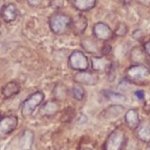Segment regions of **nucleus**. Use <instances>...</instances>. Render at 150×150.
Wrapping results in <instances>:
<instances>
[{"instance_id":"nucleus-1","label":"nucleus","mask_w":150,"mask_h":150,"mask_svg":"<svg viewBox=\"0 0 150 150\" xmlns=\"http://www.w3.org/2000/svg\"><path fill=\"white\" fill-rule=\"evenodd\" d=\"M72 19L67 14L55 13L51 15L48 20V24L51 32L56 35H64L71 26Z\"/></svg>"},{"instance_id":"nucleus-2","label":"nucleus","mask_w":150,"mask_h":150,"mask_svg":"<svg viewBox=\"0 0 150 150\" xmlns=\"http://www.w3.org/2000/svg\"><path fill=\"white\" fill-rule=\"evenodd\" d=\"M45 95L42 91H36L31 94L23 102L21 107V115L27 118L33 113L35 109L43 101Z\"/></svg>"},{"instance_id":"nucleus-3","label":"nucleus","mask_w":150,"mask_h":150,"mask_svg":"<svg viewBox=\"0 0 150 150\" xmlns=\"http://www.w3.org/2000/svg\"><path fill=\"white\" fill-rule=\"evenodd\" d=\"M149 75V71L142 65H133L126 71V79L134 84H142L146 81Z\"/></svg>"},{"instance_id":"nucleus-4","label":"nucleus","mask_w":150,"mask_h":150,"mask_svg":"<svg viewBox=\"0 0 150 150\" xmlns=\"http://www.w3.org/2000/svg\"><path fill=\"white\" fill-rule=\"evenodd\" d=\"M126 141L125 132L117 128L108 135L105 144V150H122Z\"/></svg>"},{"instance_id":"nucleus-5","label":"nucleus","mask_w":150,"mask_h":150,"mask_svg":"<svg viewBox=\"0 0 150 150\" xmlns=\"http://www.w3.org/2000/svg\"><path fill=\"white\" fill-rule=\"evenodd\" d=\"M69 66L72 69L78 71L87 70L89 66L87 56L79 50L73 51L69 57Z\"/></svg>"},{"instance_id":"nucleus-6","label":"nucleus","mask_w":150,"mask_h":150,"mask_svg":"<svg viewBox=\"0 0 150 150\" xmlns=\"http://www.w3.org/2000/svg\"><path fill=\"white\" fill-rule=\"evenodd\" d=\"M18 120L15 116H7L0 119V139L10 135L17 127Z\"/></svg>"},{"instance_id":"nucleus-7","label":"nucleus","mask_w":150,"mask_h":150,"mask_svg":"<svg viewBox=\"0 0 150 150\" xmlns=\"http://www.w3.org/2000/svg\"><path fill=\"white\" fill-rule=\"evenodd\" d=\"M74 81L76 83L85 85H95L99 81V76L96 71H82L74 75Z\"/></svg>"},{"instance_id":"nucleus-8","label":"nucleus","mask_w":150,"mask_h":150,"mask_svg":"<svg viewBox=\"0 0 150 150\" xmlns=\"http://www.w3.org/2000/svg\"><path fill=\"white\" fill-rule=\"evenodd\" d=\"M93 35L99 41H106L111 39L114 35V32L109 26L103 22H98L94 25Z\"/></svg>"},{"instance_id":"nucleus-9","label":"nucleus","mask_w":150,"mask_h":150,"mask_svg":"<svg viewBox=\"0 0 150 150\" xmlns=\"http://www.w3.org/2000/svg\"><path fill=\"white\" fill-rule=\"evenodd\" d=\"M91 63H92V67L95 71H108L111 69L112 63L109 59L105 57H98V56H94L91 57Z\"/></svg>"},{"instance_id":"nucleus-10","label":"nucleus","mask_w":150,"mask_h":150,"mask_svg":"<svg viewBox=\"0 0 150 150\" xmlns=\"http://www.w3.org/2000/svg\"><path fill=\"white\" fill-rule=\"evenodd\" d=\"M88 26V21L85 16L79 15L72 19L71 28L73 33L76 35H81L84 33Z\"/></svg>"},{"instance_id":"nucleus-11","label":"nucleus","mask_w":150,"mask_h":150,"mask_svg":"<svg viewBox=\"0 0 150 150\" xmlns=\"http://www.w3.org/2000/svg\"><path fill=\"white\" fill-rule=\"evenodd\" d=\"M59 110V104L58 101L56 100H50L42 104V107L40 108L39 112L40 115L42 116L50 117L58 113Z\"/></svg>"},{"instance_id":"nucleus-12","label":"nucleus","mask_w":150,"mask_h":150,"mask_svg":"<svg viewBox=\"0 0 150 150\" xmlns=\"http://www.w3.org/2000/svg\"><path fill=\"white\" fill-rule=\"evenodd\" d=\"M3 20L7 23L16 20L18 16V9L14 4H10L4 5L0 14Z\"/></svg>"},{"instance_id":"nucleus-13","label":"nucleus","mask_w":150,"mask_h":150,"mask_svg":"<svg viewBox=\"0 0 150 150\" xmlns=\"http://www.w3.org/2000/svg\"><path fill=\"white\" fill-rule=\"evenodd\" d=\"M125 121L130 129H136L140 125L139 115L136 109H130L125 115Z\"/></svg>"},{"instance_id":"nucleus-14","label":"nucleus","mask_w":150,"mask_h":150,"mask_svg":"<svg viewBox=\"0 0 150 150\" xmlns=\"http://www.w3.org/2000/svg\"><path fill=\"white\" fill-rule=\"evenodd\" d=\"M20 85L16 81H11L6 84L1 90V94L4 98H10L16 96L20 91Z\"/></svg>"},{"instance_id":"nucleus-15","label":"nucleus","mask_w":150,"mask_h":150,"mask_svg":"<svg viewBox=\"0 0 150 150\" xmlns=\"http://www.w3.org/2000/svg\"><path fill=\"white\" fill-rule=\"evenodd\" d=\"M97 0H74L73 4L78 10L81 12L89 11L95 7Z\"/></svg>"},{"instance_id":"nucleus-16","label":"nucleus","mask_w":150,"mask_h":150,"mask_svg":"<svg viewBox=\"0 0 150 150\" xmlns=\"http://www.w3.org/2000/svg\"><path fill=\"white\" fill-rule=\"evenodd\" d=\"M124 110V107H122L121 105H119V104L111 105L105 110V116L106 118H108V119H110V118L111 119V118H116L120 116L121 113H122Z\"/></svg>"},{"instance_id":"nucleus-17","label":"nucleus","mask_w":150,"mask_h":150,"mask_svg":"<svg viewBox=\"0 0 150 150\" xmlns=\"http://www.w3.org/2000/svg\"><path fill=\"white\" fill-rule=\"evenodd\" d=\"M136 135L141 141L149 142L150 141V127L147 126H139Z\"/></svg>"},{"instance_id":"nucleus-18","label":"nucleus","mask_w":150,"mask_h":150,"mask_svg":"<svg viewBox=\"0 0 150 150\" xmlns=\"http://www.w3.org/2000/svg\"><path fill=\"white\" fill-rule=\"evenodd\" d=\"M73 97L78 101H81L85 96V90L83 88L82 85L80 84H75L73 86Z\"/></svg>"},{"instance_id":"nucleus-19","label":"nucleus","mask_w":150,"mask_h":150,"mask_svg":"<svg viewBox=\"0 0 150 150\" xmlns=\"http://www.w3.org/2000/svg\"><path fill=\"white\" fill-rule=\"evenodd\" d=\"M81 44L83 48L86 51L90 53H94V54L96 53V50L97 49H98V46H97L96 43L94 41L89 39V38H88V39H84L82 41Z\"/></svg>"},{"instance_id":"nucleus-20","label":"nucleus","mask_w":150,"mask_h":150,"mask_svg":"<svg viewBox=\"0 0 150 150\" xmlns=\"http://www.w3.org/2000/svg\"><path fill=\"white\" fill-rule=\"evenodd\" d=\"M105 97L108 99L109 100H111L113 101H125L126 97L123 94H120V93L113 92V91H105Z\"/></svg>"},{"instance_id":"nucleus-21","label":"nucleus","mask_w":150,"mask_h":150,"mask_svg":"<svg viewBox=\"0 0 150 150\" xmlns=\"http://www.w3.org/2000/svg\"><path fill=\"white\" fill-rule=\"evenodd\" d=\"M127 31H128V27L127 25L124 23H120L116 28L114 34L118 37H123L127 34Z\"/></svg>"},{"instance_id":"nucleus-22","label":"nucleus","mask_w":150,"mask_h":150,"mask_svg":"<svg viewBox=\"0 0 150 150\" xmlns=\"http://www.w3.org/2000/svg\"><path fill=\"white\" fill-rule=\"evenodd\" d=\"M50 5L54 9H59L64 5V0H51Z\"/></svg>"},{"instance_id":"nucleus-23","label":"nucleus","mask_w":150,"mask_h":150,"mask_svg":"<svg viewBox=\"0 0 150 150\" xmlns=\"http://www.w3.org/2000/svg\"><path fill=\"white\" fill-rule=\"evenodd\" d=\"M28 3L32 7H38L42 2V0H27Z\"/></svg>"},{"instance_id":"nucleus-24","label":"nucleus","mask_w":150,"mask_h":150,"mask_svg":"<svg viewBox=\"0 0 150 150\" xmlns=\"http://www.w3.org/2000/svg\"><path fill=\"white\" fill-rule=\"evenodd\" d=\"M111 51V46L110 45H105L103 47L102 50H101V53H102L103 55L105 54H108L110 51Z\"/></svg>"},{"instance_id":"nucleus-25","label":"nucleus","mask_w":150,"mask_h":150,"mask_svg":"<svg viewBox=\"0 0 150 150\" xmlns=\"http://www.w3.org/2000/svg\"><path fill=\"white\" fill-rule=\"evenodd\" d=\"M135 95L140 100H142L144 99V92L143 91H136L135 92Z\"/></svg>"},{"instance_id":"nucleus-26","label":"nucleus","mask_w":150,"mask_h":150,"mask_svg":"<svg viewBox=\"0 0 150 150\" xmlns=\"http://www.w3.org/2000/svg\"><path fill=\"white\" fill-rule=\"evenodd\" d=\"M144 49H145V51H146V52L147 53V54H150V41H149V42H147L146 44H145Z\"/></svg>"},{"instance_id":"nucleus-27","label":"nucleus","mask_w":150,"mask_h":150,"mask_svg":"<svg viewBox=\"0 0 150 150\" xmlns=\"http://www.w3.org/2000/svg\"><path fill=\"white\" fill-rule=\"evenodd\" d=\"M4 6V0H0V14H1V12L2 8Z\"/></svg>"},{"instance_id":"nucleus-28","label":"nucleus","mask_w":150,"mask_h":150,"mask_svg":"<svg viewBox=\"0 0 150 150\" xmlns=\"http://www.w3.org/2000/svg\"><path fill=\"white\" fill-rule=\"evenodd\" d=\"M146 108H145V110H146V111L149 114H150V104H149L148 106H146V107H145Z\"/></svg>"},{"instance_id":"nucleus-29","label":"nucleus","mask_w":150,"mask_h":150,"mask_svg":"<svg viewBox=\"0 0 150 150\" xmlns=\"http://www.w3.org/2000/svg\"><path fill=\"white\" fill-rule=\"evenodd\" d=\"M82 150H91L90 149H89V148H85V149H82Z\"/></svg>"},{"instance_id":"nucleus-30","label":"nucleus","mask_w":150,"mask_h":150,"mask_svg":"<svg viewBox=\"0 0 150 150\" xmlns=\"http://www.w3.org/2000/svg\"><path fill=\"white\" fill-rule=\"evenodd\" d=\"M148 150H150V148H149V149H148Z\"/></svg>"}]
</instances>
